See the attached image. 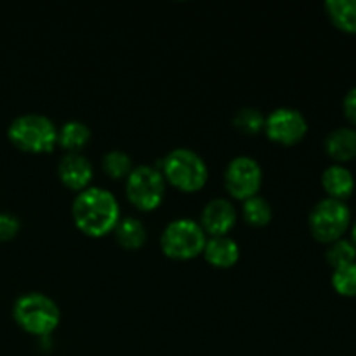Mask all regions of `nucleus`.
I'll return each instance as SVG.
<instances>
[{"mask_svg": "<svg viewBox=\"0 0 356 356\" xmlns=\"http://www.w3.org/2000/svg\"><path fill=\"white\" fill-rule=\"evenodd\" d=\"M75 226L87 236L101 238L113 232L120 219L118 200L111 191L99 186H89L79 191L72 204Z\"/></svg>", "mask_w": 356, "mask_h": 356, "instance_id": "nucleus-1", "label": "nucleus"}, {"mask_svg": "<svg viewBox=\"0 0 356 356\" xmlns=\"http://www.w3.org/2000/svg\"><path fill=\"white\" fill-rule=\"evenodd\" d=\"M13 318L24 332L45 337L58 329L61 312L49 296L42 292H26L14 301Z\"/></svg>", "mask_w": 356, "mask_h": 356, "instance_id": "nucleus-2", "label": "nucleus"}, {"mask_svg": "<svg viewBox=\"0 0 356 356\" xmlns=\"http://www.w3.org/2000/svg\"><path fill=\"white\" fill-rule=\"evenodd\" d=\"M7 138L21 152L49 153L58 145V129L45 115L24 113L10 122Z\"/></svg>", "mask_w": 356, "mask_h": 356, "instance_id": "nucleus-3", "label": "nucleus"}, {"mask_svg": "<svg viewBox=\"0 0 356 356\" xmlns=\"http://www.w3.org/2000/svg\"><path fill=\"white\" fill-rule=\"evenodd\" d=\"M163 177L177 190L193 191L202 190L207 183L209 169L205 160L197 152L190 148H176L165 155L162 160Z\"/></svg>", "mask_w": 356, "mask_h": 356, "instance_id": "nucleus-4", "label": "nucleus"}, {"mask_svg": "<svg viewBox=\"0 0 356 356\" xmlns=\"http://www.w3.org/2000/svg\"><path fill=\"white\" fill-rule=\"evenodd\" d=\"M205 232L200 222L190 218H179L170 221L160 236L163 254L170 259L186 261L200 256L205 249Z\"/></svg>", "mask_w": 356, "mask_h": 356, "instance_id": "nucleus-5", "label": "nucleus"}, {"mask_svg": "<svg viewBox=\"0 0 356 356\" xmlns=\"http://www.w3.org/2000/svg\"><path fill=\"white\" fill-rule=\"evenodd\" d=\"M125 193L139 211H155L165 195V177L159 167L138 165L129 174Z\"/></svg>", "mask_w": 356, "mask_h": 356, "instance_id": "nucleus-6", "label": "nucleus"}, {"mask_svg": "<svg viewBox=\"0 0 356 356\" xmlns=\"http://www.w3.org/2000/svg\"><path fill=\"white\" fill-rule=\"evenodd\" d=\"M351 221L350 209L336 198H323L309 212V229L318 242L332 243L344 235Z\"/></svg>", "mask_w": 356, "mask_h": 356, "instance_id": "nucleus-7", "label": "nucleus"}, {"mask_svg": "<svg viewBox=\"0 0 356 356\" xmlns=\"http://www.w3.org/2000/svg\"><path fill=\"white\" fill-rule=\"evenodd\" d=\"M263 184V169L252 156H236L226 165L225 188L233 198L243 200L256 197Z\"/></svg>", "mask_w": 356, "mask_h": 356, "instance_id": "nucleus-8", "label": "nucleus"}, {"mask_svg": "<svg viewBox=\"0 0 356 356\" xmlns=\"http://www.w3.org/2000/svg\"><path fill=\"white\" fill-rule=\"evenodd\" d=\"M264 132L273 143L292 146L305 139L308 132V122L305 115L296 108L282 106L264 118Z\"/></svg>", "mask_w": 356, "mask_h": 356, "instance_id": "nucleus-9", "label": "nucleus"}, {"mask_svg": "<svg viewBox=\"0 0 356 356\" xmlns=\"http://www.w3.org/2000/svg\"><path fill=\"white\" fill-rule=\"evenodd\" d=\"M236 222V211L226 198H212L200 214V226L211 236H225Z\"/></svg>", "mask_w": 356, "mask_h": 356, "instance_id": "nucleus-10", "label": "nucleus"}, {"mask_svg": "<svg viewBox=\"0 0 356 356\" xmlns=\"http://www.w3.org/2000/svg\"><path fill=\"white\" fill-rule=\"evenodd\" d=\"M58 176L66 188L73 191H82L89 188L94 170L89 159L82 153H66L58 163Z\"/></svg>", "mask_w": 356, "mask_h": 356, "instance_id": "nucleus-11", "label": "nucleus"}, {"mask_svg": "<svg viewBox=\"0 0 356 356\" xmlns=\"http://www.w3.org/2000/svg\"><path fill=\"white\" fill-rule=\"evenodd\" d=\"M211 266L219 268V270H228L235 266L240 259V247L238 243L228 235L225 236H211L205 242V249L202 252Z\"/></svg>", "mask_w": 356, "mask_h": 356, "instance_id": "nucleus-12", "label": "nucleus"}, {"mask_svg": "<svg viewBox=\"0 0 356 356\" xmlns=\"http://www.w3.org/2000/svg\"><path fill=\"white\" fill-rule=\"evenodd\" d=\"M322 184L323 190L329 193V198H336V200L343 202L344 198L353 193L355 177L346 167L330 165L323 170Z\"/></svg>", "mask_w": 356, "mask_h": 356, "instance_id": "nucleus-13", "label": "nucleus"}, {"mask_svg": "<svg viewBox=\"0 0 356 356\" xmlns=\"http://www.w3.org/2000/svg\"><path fill=\"white\" fill-rule=\"evenodd\" d=\"M325 152L337 162H348L356 156V131L339 127L325 138Z\"/></svg>", "mask_w": 356, "mask_h": 356, "instance_id": "nucleus-14", "label": "nucleus"}, {"mask_svg": "<svg viewBox=\"0 0 356 356\" xmlns=\"http://www.w3.org/2000/svg\"><path fill=\"white\" fill-rule=\"evenodd\" d=\"M113 232L118 245H122L127 250L141 249L146 242V236H148L146 226L138 218H132V216L118 219Z\"/></svg>", "mask_w": 356, "mask_h": 356, "instance_id": "nucleus-15", "label": "nucleus"}, {"mask_svg": "<svg viewBox=\"0 0 356 356\" xmlns=\"http://www.w3.org/2000/svg\"><path fill=\"white\" fill-rule=\"evenodd\" d=\"M90 129L80 120H70L58 131V145L68 153H79L89 143Z\"/></svg>", "mask_w": 356, "mask_h": 356, "instance_id": "nucleus-16", "label": "nucleus"}, {"mask_svg": "<svg viewBox=\"0 0 356 356\" xmlns=\"http://www.w3.org/2000/svg\"><path fill=\"white\" fill-rule=\"evenodd\" d=\"M325 10L339 30L356 33V0H327Z\"/></svg>", "mask_w": 356, "mask_h": 356, "instance_id": "nucleus-17", "label": "nucleus"}, {"mask_svg": "<svg viewBox=\"0 0 356 356\" xmlns=\"http://www.w3.org/2000/svg\"><path fill=\"white\" fill-rule=\"evenodd\" d=\"M243 218L250 226H256V228H263V226L270 225L271 218H273L270 202L266 198L259 197V195L247 198L243 202Z\"/></svg>", "mask_w": 356, "mask_h": 356, "instance_id": "nucleus-18", "label": "nucleus"}, {"mask_svg": "<svg viewBox=\"0 0 356 356\" xmlns=\"http://www.w3.org/2000/svg\"><path fill=\"white\" fill-rule=\"evenodd\" d=\"M103 170L111 177V179H122V177H129L132 172V160L122 149H111V152L104 153L103 156Z\"/></svg>", "mask_w": 356, "mask_h": 356, "instance_id": "nucleus-19", "label": "nucleus"}, {"mask_svg": "<svg viewBox=\"0 0 356 356\" xmlns=\"http://www.w3.org/2000/svg\"><path fill=\"white\" fill-rule=\"evenodd\" d=\"M233 127L242 134L254 136L257 132L264 131V117L257 108H240L233 117Z\"/></svg>", "mask_w": 356, "mask_h": 356, "instance_id": "nucleus-20", "label": "nucleus"}, {"mask_svg": "<svg viewBox=\"0 0 356 356\" xmlns=\"http://www.w3.org/2000/svg\"><path fill=\"white\" fill-rule=\"evenodd\" d=\"M325 259L334 270H339V268L356 263V247L350 240H336V242L330 243L329 250L325 254Z\"/></svg>", "mask_w": 356, "mask_h": 356, "instance_id": "nucleus-21", "label": "nucleus"}, {"mask_svg": "<svg viewBox=\"0 0 356 356\" xmlns=\"http://www.w3.org/2000/svg\"><path fill=\"white\" fill-rule=\"evenodd\" d=\"M334 291L344 298H355L356 296V263L334 270L332 275Z\"/></svg>", "mask_w": 356, "mask_h": 356, "instance_id": "nucleus-22", "label": "nucleus"}, {"mask_svg": "<svg viewBox=\"0 0 356 356\" xmlns=\"http://www.w3.org/2000/svg\"><path fill=\"white\" fill-rule=\"evenodd\" d=\"M21 222L10 212H0V242H9L19 233Z\"/></svg>", "mask_w": 356, "mask_h": 356, "instance_id": "nucleus-23", "label": "nucleus"}, {"mask_svg": "<svg viewBox=\"0 0 356 356\" xmlns=\"http://www.w3.org/2000/svg\"><path fill=\"white\" fill-rule=\"evenodd\" d=\"M343 108H344V115H346L348 120H350L351 124L356 125V87H353V89L346 94Z\"/></svg>", "mask_w": 356, "mask_h": 356, "instance_id": "nucleus-24", "label": "nucleus"}, {"mask_svg": "<svg viewBox=\"0 0 356 356\" xmlns=\"http://www.w3.org/2000/svg\"><path fill=\"white\" fill-rule=\"evenodd\" d=\"M351 236H353V245L356 247V221L353 225V229H351Z\"/></svg>", "mask_w": 356, "mask_h": 356, "instance_id": "nucleus-25", "label": "nucleus"}]
</instances>
